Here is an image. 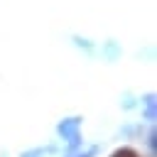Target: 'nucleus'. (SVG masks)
Wrapping results in <instances>:
<instances>
[{
	"label": "nucleus",
	"instance_id": "1",
	"mask_svg": "<svg viewBox=\"0 0 157 157\" xmlns=\"http://www.w3.org/2000/svg\"><path fill=\"white\" fill-rule=\"evenodd\" d=\"M113 157H137V155H135L132 150H120V152H115Z\"/></svg>",
	"mask_w": 157,
	"mask_h": 157
}]
</instances>
